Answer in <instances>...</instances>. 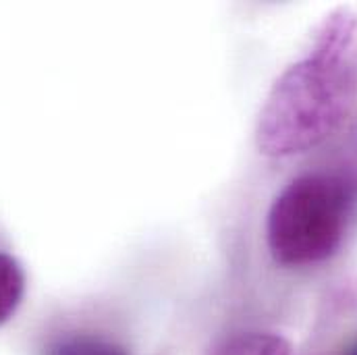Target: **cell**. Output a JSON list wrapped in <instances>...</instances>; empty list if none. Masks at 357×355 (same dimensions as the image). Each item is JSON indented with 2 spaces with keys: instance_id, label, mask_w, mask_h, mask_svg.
<instances>
[{
  "instance_id": "6da1fadb",
  "label": "cell",
  "mask_w": 357,
  "mask_h": 355,
  "mask_svg": "<svg viewBox=\"0 0 357 355\" xmlns=\"http://www.w3.org/2000/svg\"><path fill=\"white\" fill-rule=\"evenodd\" d=\"M356 106L357 15L337 8L268 91L256 125L258 150L270 158L310 152L335 135Z\"/></svg>"
},
{
  "instance_id": "7a4b0ae2",
  "label": "cell",
  "mask_w": 357,
  "mask_h": 355,
  "mask_svg": "<svg viewBox=\"0 0 357 355\" xmlns=\"http://www.w3.org/2000/svg\"><path fill=\"white\" fill-rule=\"evenodd\" d=\"M356 204L351 183L333 173L295 177L272 202L266 243L282 266H310L341 248Z\"/></svg>"
},
{
  "instance_id": "3957f363",
  "label": "cell",
  "mask_w": 357,
  "mask_h": 355,
  "mask_svg": "<svg viewBox=\"0 0 357 355\" xmlns=\"http://www.w3.org/2000/svg\"><path fill=\"white\" fill-rule=\"evenodd\" d=\"M25 293L23 268L10 254L0 252V324L13 318Z\"/></svg>"
},
{
  "instance_id": "277c9868",
  "label": "cell",
  "mask_w": 357,
  "mask_h": 355,
  "mask_svg": "<svg viewBox=\"0 0 357 355\" xmlns=\"http://www.w3.org/2000/svg\"><path fill=\"white\" fill-rule=\"evenodd\" d=\"M214 355H291V345L272 333H243L225 341Z\"/></svg>"
},
{
  "instance_id": "5b68a950",
  "label": "cell",
  "mask_w": 357,
  "mask_h": 355,
  "mask_svg": "<svg viewBox=\"0 0 357 355\" xmlns=\"http://www.w3.org/2000/svg\"><path fill=\"white\" fill-rule=\"evenodd\" d=\"M46 355H127V352L106 339L73 335L52 341L46 347Z\"/></svg>"
},
{
  "instance_id": "8992f818",
  "label": "cell",
  "mask_w": 357,
  "mask_h": 355,
  "mask_svg": "<svg viewBox=\"0 0 357 355\" xmlns=\"http://www.w3.org/2000/svg\"><path fill=\"white\" fill-rule=\"evenodd\" d=\"M354 142H356V152H357V125H356V135H354Z\"/></svg>"
}]
</instances>
